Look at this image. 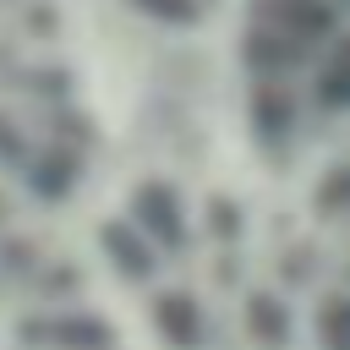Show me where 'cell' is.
Returning a JSON list of instances; mask_svg holds the SVG:
<instances>
[{
	"label": "cell",
	"instance_id": "4",
	"mask_svg": "<svg viewBox=\"0 0 350 350\" xmlns=\"http://www.w3.org/2000/svg\"><path fill=\"white\" fill-rule=\"evenodd\" d=\"M98 246H104V257H109V268H115L120 284H131V290H153V284H159L164 252H159L131 219H109V224L98 230Z\"/></svg>",
	"mask_w": 350,
	"mask_h": 350
},
{
	"label": "cell",
	"instance_id": "2",
	"mask_svg": "<svg viewBox=\"0 0 350 350\" xmlns=\"http://www.w3.org/2000/svg\"><path fill=\"white\" fill-rule=\"evenodd\" d=\"M126 219H131L164 257H191V252H197V208H191V197H186L175 180H164V175H142V180L131 186Z\"/></svg>",
	"mask_w": 350,
	"mask_h": 350
},
{
	"label": "cell",
	"instance_id": "3",
	"mask_svg": "<svg viewBox=\"0 0 350 350\" xmlns=\"http://www.w3.org/2000/svg\"><path fill=\"white\" fill-rule=\"evenodd\" d=\"M235 345L241 350H301L306 345V312L279 284L252 279L235 295Z\"/></svg>",
	"mask_w": 350,
	"mask_h": 350
},
{
	"label": "cell",
	"instance_id": "1",
	"mask_svg": "<svg viewBox=\"0 0 350 350\" xmlns=\"http://www.w3.org/2000/svg\"><path fill=\"white\" fill-rule=\"evenodd\" d=\"M148 328H153L159 350H235L224 339V317L180 279L148 290Z\"/></svg>",
	"mask_w": 350,
	"mask_h": 350
}]
</instances>
